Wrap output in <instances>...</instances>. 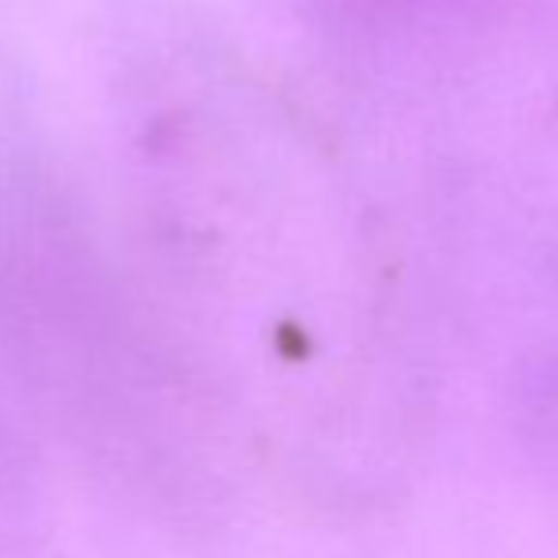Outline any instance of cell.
<instances>
[{
	"instance_id": "1",
	"label": "cell",
	"mask_w": 558,
	"mask_h": 558,
	"mask_svg": "<svg viewBox=\"0 0 558 558\" xmlns=\"http://www.w3.org/2000/svg\"><path fill=\"white\" fill-rule=\"evenodd\" d=\"M146 306L195 405L349 456L387 395L379 264L349 169L271 88L215 73L142 138Z\"/></svg>"
}]
</instances>
